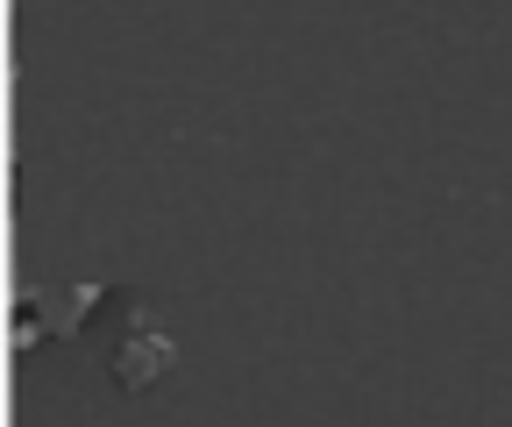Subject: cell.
I'll return each mask as SVG.
<instances>
[{"label": "cell", "mask_w": 512, "mask_h": 427, "mask_svg": "<svg viewBox=\"0 0 512 427\" xmlns=\"http://www.w3.org/2000/svg\"><path fill=\"white\" fill-rule=\"evenodd\" d=\"M107 299V285H72V292H29V307L22 314H36V321H22L15 328V349H29V342H43V335H64V328H79L93 307Z\"/></svg>", "instance_id": "cell-1"}, {"label": "cell", "mask_w": 512, "mask_h": 427, "mask_svg": "<svg viewBox=\"0 0 512 427\" xmlns=\"http://www.w3.org/2000/svg\"><path fill=\"white\" fill-rule=\"evenodd\" d=\"M171 335H157V328H143V314H136V328H128V342L114 349V378H121V392H143V385H157L164 371H171Z\"/></svg>", "instance_id": "cell-2"}]
</instances>
